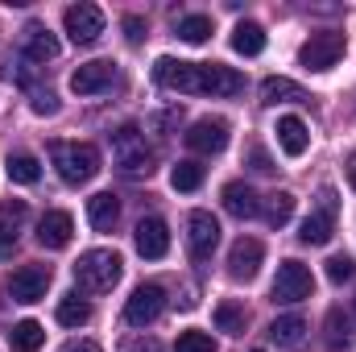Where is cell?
<instances>
[{
  "label": "cell",
  "mask_w": 356,
  "mask_h": 352,
  "mask_svg": "<svg viewBox=\"0 0 356 352\" xmlns=\"http://www.w3.org/2000/svg\"><path fill=\"white\" fill-rule=\"evenodd\" d=\"M175 352H216V340H211L207 332H182Z\"/></svg>",
  "instance_id": "d6a6232c"
},
{
  "label": "cell",
  "mask_w": 356,
  "mask_h": 352,
  "mask_svg": "<svg viewBox=\"0 0 356 352\" xmlns=\"http://www.w3.org/2000/svg\"><path fill=\"white\" fill-rule=\"evenodd\" d=\"M216 328H220L224 336H245V328H249L245 307H241L236 298H224V303L216 307Z\"/></svg>",
  "instance_id": "484cf974"
},
{
  "label": "cell",
  "mask_w": 356,
  "mask_h": 352,
  "mask_svg": "<svg viewBox=\"0 0 356 352\" xmlns=\"http://www.w3.org/2000/svg\"><path fill=\"white\" fill-rule=\"evenodd\" d=\"M220 245V220L211 211H191L186 216V249L195 262H207Z\"/></svg>",
  "instance_id": "9c48e42d"
},
{
  "label": "cell",
  "mask_w": 356,
  "mask_h": 352,
  "mask_svg": "<svg viewBox=\"0 0 356 352\" xmlns=\"http://www.w3.org/2000/svg\"><path fill=\"white\" fill-rule=\"evenodd\" d=\"M344 50H348V38L336 33V29H323V33H311V42H302L298 63L307 71H332L344 58Z\"/></svg>",
  "instance_id": "5b68a950"
},
{
  "label": "cell",
  "mask_w": 356,
  "mask_h": 352,
  "mask_svg": "<svg viewBox=\"0 0 356 352\" xmlns=\"http://www.w3.org/2000/svg\"><path fill=\"white\" fill-rule=\"evenodd\" d=\"M50 162H54V170L67 186H83L99 175V150L91 141H54Z\"/></svg>",
  "instance_id": "7a4b0ae2"
},
{
  "label": "cell",
  "mask_w": 356,
  "mask_h": 352,
  "mask_svg": "<svg viewBox=\"0 0 356 352\" xmlns=\"http://www.w3.org/2000/svg\"><path fill=\"white\" fill-rule=\"evenodd\" d=\"M8 344H13V352H38L46 344V328H42L38 319H21V323H13V332H8Z\"/></svg>",
  "instance_id": "d4e9b609"
},
{
  "label": "cell",
  "mask_w": 356,
  "mask_h": 352,
  "mask_svg": "<svg viewBox=\"0 0 356 352\" xmlns=\"http://www.w3.org/2000/svg\"><path fill=\"white\" fill-rule=\"evenodd\" d=\"M261 257H266V245H261L257 237H241V241L232 245V253H228V273H232L236 282H249V278H257Z\"/></svg>",
  "instance_id": "4fadbf2b"
},
{
  "label": "cell",
  "mask_w": 356,
  "mask_h": 352,
  "mask_svg": "<svg viewBox=\"0 0 356 352\" xmlns=\"http://www.w3.org/2000/svg\"><path fill=\"white\" fill-rule=\"evenodd\" d=\"M224 207H228L236 220H253V216H261V199H257L253 186H245V182H228V186H224Z\"/></svg>",
  "instance_id": "d6986e66"
},
{
  "label": "cell",
  "mask_w": 356,
  "mask_h": 352,
  "mask_svg": "<svg viewBox=\"0 0 356 352\" xmlns=\"http://www.w3.org/2000/svg\"><path fill=\"white\" fill-rule=\"evenodd\" d=\"M25 58H33V63H50V58H58V38L46 29V25H25Z\"/></svg>",
  "instance_id": "ac0fdd59"
},
{
  "label": "cell",
  "mask_w": 356,
  "mask_h": 352,
  "mask_svg": "<svg viewBox=\"0 0 356 352\" xmlns=\"http://www.w3.org/2000/svg\"><path fill=\"white\" fill-rule=\"evenodd\" d=\"M4 170L13 182H21V186H29V182H38L42 178V162L33 158V154H13L8 162H4Z\"/></svg>",
  "instance_id": "f1b7e54d"
},
{
  "label": "cell",
  "mask_w": 356,
  "mask_h": 352,
  "mask_svg": "<svg viewBox=\"0 0 356 352\" xmlns=\"http://www.w3.org/2000/svg\"><path fill=\"white\" fill-rule=\"evenodd\" d=\"M186 145L195 154H220L228 145V120L224 116H199L191 129H186Z\"/></svg>",
  "instance_id": "8fae6325"
},
{
  "label": "cell",
  "mask_w": 356,
  "mask_h": 352,
  "mask_svg": "<svg viewBox=\"0 0 356 352\" xmlns=\"http://www.w3.org/2000/svg\"><path fill=\"white\" fill-rule=\"evenodd\" d=\"M46 290H50V269H46V265H21V269L8 278L13 303H42Z\"/></svg>",
  "instance_id": "7c38bea8"
},
{
  "label": "cell",
  "mask_w": 356,
  "mask_h": 352,
  "mask_svg": "<svg viewBox=\"0 0 356 352\" xmlns=\"http://www.w3.org/2000/svg\"><path fill=\"white\" fill-rule=\"evenodd\" d=\"M21 220H25V203L21 199H13V203L0 207V257H8L17 249V224Z\"/></svg>",
  "instance_id": "603a6c76"
},
{
  "label": "cell",
  "mask_w": 356,
  "mask_h": 352,
  "mask_svg": "<svg viewBox=\"0 0 356 352\" xmlns=\"http://www.w3.org/2000/svg\"><path fill=\"white\" fill-rule=\"evenodd\" d=\"M112 162L124 170V175H154V150L145 145V133L141 129H133V125H124V129H116L112 133Z\"/></svg>",
  "instance_id": "277c9868"
},
{
  "label": "cell",
  "mask_w": 356,
  "mask_h": 352,
  "mask_svg": "<svg viewBox=\"0 0 356 352\" xmlns=\"http://www.w3.org/2000/svg\"><path fill=\"white\" fill-rule=\"evenodd\" d=\"M33 112L38 116H54L58 112V95L54 91H33Z\"/></svg>",
  "instance_id": "e575fe53"
},
{
  "label": "cell",
  "mask_w": 356,
  "mask_h": 352,
  "mask_svg": "<svg viewBox=\"0 0 356 352\" xmlns=\"http://www.w3.org/2000/svg\"><path fill=\"white\" fill-rule=\"evenodd\" d=\"M232 50L245 54V58L261 54V50H266V29H261L257 21H241V25L232 29Z\"/></svg>",
  "instance_id": "cb8c5ba5"
},
{
  "label": "cell",
  "mask_w": 356,
  "mask_h": 352,
  "mask_svg": "<svg viewBox=\"0 0 356 352\" xmlns=\"http://www.w3.org/2000/svg\"><path fill=\"white\" fill-rule=\"evenodd\" d=\"M277 145H282V154H286V158H302V154H307V145H311L307 125H302L298 116H282V120H277Z\"/></svg>",
  "instance_id": "e0dca14e"
},
{
  "label": "cell",
  "mask_w": 356,
  "mask_h": 352,
  "mask_svg": "<svg viewBox=\"0 0 356 352\" xmlns=\"http://www.w3.org/2000/svg\"><path fill=\"white\" fill-rule=\"evenodd\" d=\"M116 79V67L108 58H95V63H83L75 75H71V91L75 95H95V91H108Z\"/></svg>",
  "instance_id": "9a60e30c"
},
{
  "label": "cell",
  "mask_w": 356,
  "mask_h": 352,
  "mask_svg": "<svg viewBox=\"0 0 356 352\" xmlns=\"http://www.w3.org/2000/svg\"><path fill=\"white\" fill-rule=\"evenodd\" d=\"M348 178H353V186H356V154H353V162H348Z\"/></svg>",
  "instance_id": "f35d334b"
},
{
  "label": "cell",
  "mask_w": 356,
  "mask_h": 352,
  "mask_svg": "<svg viewBox=\"0 0 356 352\" xmlns=\"http://www.w3.org/2000/svg\"><path fill=\"white\" fill-rule=\"evenodd\" d=\"M63 25H67V38H71L75 46H91V42H99V33H104V13H99L95 4H71L67 17H63Z\"/></svg>",
  "instance_id": "30bf717a"
},
{
  "label": "cell",
  "mask_w": 356,
  "mask_h": 352,
  "mask_svg": "<svg viewBox=\"0 0 356 352\" xmlns=\"http://www.w3.org/2000/svg\"><path fill=\"white\" fill-rule=\"evenodd\" d=\"M116 216H120V199H116L112 191H99V195L88 199V220H91L95 232H108V228L116 224Z\"/></svg>",
  "instance_id": "7402d4cb"
},
{
  "label": "cell",
  "mask_w": 356,
  "mask_h": 352,
  "mask_svg": "<svg viewBox=\"0 0 356 352\" xmlns=\"http://www.w3.org/2000/svg\"><path fill=\"white\" fill-rule=\"evenodd\" d=\"M133 241H137V253H141V257H149V262H158V257H166V253H170V228H166V220H158V216L141 220Z\"/></svg>",
  "instance_id": "5bb4252c"
},
{
  "label": "cell",
  "mask_w": 356,
  "mask_h": 352,
  "mask_svg": "<svg viewBox=\"0 0 356 352\" xmlns=\"http://www.w3.org/2000/svg\"><path fill=\"white\" fill-rule=\"evenodd\" d=\"M249 166H253L257 175H269V170H273V162H269V154L261 145H249Z\"/></svg>",
  "instance_id": "d590c367"
},
{
  "label": "cell",
  "mask_w": 356,
  "mask_h": 352,
  "mask_svg": "<svg viewBox=\"0 0 356 352\" xmlns=\"http://www.w3.org/2000/svg\"><path fill=\"white\" fill-rule=\"evenodd\" d=\"M207 33H211V17H203V13H191V17H182V21H178V38H182V42H191V46L207 42Z\"/></svg>",
  "instance_id": "f546056e"
},
{
  "label": "cell",
  "mask_w": 356,
  "mask_h": 352,
  "mask_svg": "<svg viewBox=\"0 0 356 352\" xmlns=\"http://www.w3.org/2000/svg\"><path fill=\"white\" fill-rule=\"evenodd\" d=\"M294 195L290 191H273V195H266V207H261V216H266V224L269 228H282L290 216H294Z\"/></svg>",
  "instance_id": "4316f807"
},
{
  "label": "cell",
  "mask_w": 356,
  "mask_h": 352,
  "mask_svg": "<svg viewBox=\"0 0 356 352\" xmlns=\"http://www.w3.org/2000/svg\"><path fill=\"white\" fill-rule=\"evenodd\" d=\"M199 182H203V166L199 162H178L170 170V186L175 191H199Z\"/></svg>",
  "instance_id": "4dcf8cb0"
},
{
  "label": "cell",
  "mask_w": 356,
  "mask_h": 352,
  "mask_svg": "<svg viewBox=\"0 0 356 352\" xmlns=\"http://www.w3.org/2000/svg\"><path fill=\"white\" fill-rule=\"evenodd\" d=\"M348 332H353V328H348L344 311H340V307H332V311H327V344H332V349L348 344Z\"/></svg>",
  "instance_id": "1f68e13d"
},
{
  "label": "cell",
  "mask_w": 356,
  "mask_h": 352,
  "mask_svg": "<svg viewBox=\"0 0 356 352\" xmlns=\"http://www.w3.org/2000/svg\"><path fill=\"white\" fill-rule=\"evenodd\" d=\"M54 315H58V323H63V328H83V323L91 319V307L75 294V290H71V294H63V298H58V311H54Z\"/></svg>",
  "instance_id": "83f0119b"
},
{
  "label": "cell",
  "mask_w": 356,
  "mask_h": 352,
  "mask_svg": "<svg viewBox=\"0 0 356 352\" xmlns=\"http://www.w3.org/2000/svg\"><path fill=\"white\" fill-rule=\"evenodd\" d=\"M71 232H75L71 211H46L38 220V245L42 249H67L71 245Z\"/></svg>",
  "instance_id": "2e32d148"
},
{
  "label": "cell",
  "mask_w": 356,
  "mask_h": 352,
  "mask_svg": "<svg viewBox=\"0 0 356 352\" xmlns=\"http://www.w3.org/2000/svg\"><path fill=\"white\" fill-rule=\"evenodd\" d=\"M311 91L298 88L294 79H282V75H269L261 83V104H307Z\"/></svg>",
  "instance_id": "44dd1931"
},
{
  "label": "cell",
  "mask_w": 356,
  "mask_h": 352,
  "mask_svg": "<svg viewBox=\"0 0 356 352\" xmlns=\"http://www.w3.org/2000/svg\"><path fill=\"white\" fill-rule=\"evenodd\" d=\"M154 79L166 91H186V95H241L245 75L224 67V63H178V58H158Z\"/></svg>",
  "instance_id": "6da1fadb"
},
{
  "label": "cell",
  "mask_w": 356,
  "mask_h": 352,
  "mask_svg": "<svg viewBox=\"0 0 356 352\" xmlns=\"http://www.w3.org/2000/svg\"><path fill=\"white\" fill-rule=\"evenodd\" d=\"M356 273V262L348 257V253H336V257H327V278L332 282H348Z\"/></svg>",
  "instance_id": "836d02e7"
},
{
  "label": "cell",
  "mask_w": 356,
  "mask_h": 352,
  "mask_svg": "<svg viewBox=\"0 0 356 352\" xmlns=\"http://www.w3.org/2000/svg\"><path fill=\"white\" fill-rule=\"evenodd\" d=\"M63 352H99L95 340H71V344H63Z\"/></svg>",
  "instance_id": "74e56055"
},
{
  "label": "cell",
  "mask_w": 356,
  "mask_h": 352,
  "mask_svg": "<svg viewBox=\"0 0 356 352\" xmlns=\"http://www.w3.org/2000/svg\"><path fill=\"white\" fill-rule=\"evenodd\" d=\"M162 311H166V290H162L158 282H145V286H137L133 298L124 303V323H133V328H149Z\"/></svg>",
  "instance_id": "ba28073f"
},
{
  "label": "cell",
  "mask_w": 356,
  "mask_h": 352,
  "mask_svg": "<svg viewBox=\"0 0 356 352\" xmlns=\"http://www.w3.org/2000/svg\"><path fill=\"white\" fill-rule=\"evenodd\" d=\"M315 294V278L302 262H282L273 278V303H302Z\"/></svg>",
  "instance_id": "52a82bcc"
},
{
  "label": "cell",
  "mask_w": 356,
  "mask_h": 352,
  "mask_svg": "<svg viewBox=\"0 0 356 352\" xmlns=\"http://www.w3.org/2000/svg\"><path fill=\"white\" fill-rule=\"evenodd\" d=\"M120 253H112V249H88L79 262H75V282L91 290V294H108L116 282H120Z\"/></svg>",
  "instance_id": "3957f363"
},
{
  "label": "cell",
  "mask_w": 356,
  "mask_h": 352,
  "mask_svg": "<svg viewBox=\"0 0 356 352\" xmlns=\"http://www.w3.org/2000/svg\"><path fill=\"white\" fill-rule=\"evenodd\" d=\"M253 352H261V349H253Z\"/></svg>",
  "instance_id": "ab89813d"
},
{
  "label": "cell",
  "mask_w": 356,
  "mask_h": 352,
  "mask_svg": "<svg viewBox=\"0 0 356 352\" xmlns=\"http://www.w3.org/2000/svg\"><path fill=\"white\" fill-rule=\"evenodd\" d=\"M336 211H340L336 191H332V186H323V191H319L315 211H311V216L302 220V228H298V241H302V245H327V241H332V232H336Z\"/></svg>",
  "instance_id": "8992f818"
},
{
  "label": "cell",
  "mask_w": 356,
  "mask_h": 352,
  "mask_svg": "<svg viewBox=\"0 0 356 352\" xmlns=\"http://www.w3.org/2000/svg\"><path fill=\"white\" fill-rule=\"evenodd\" d=\"M124 38L129 42H141L145 38V21L141 17H124Z\"/></svg>",
  "instance_id": "8d00e7d4"
},
{
  "label": "cell",
  "mask_w": 356,
  "mask_h": 352,
  "mask_svg": "<svg viewBox=\"0 0 356 352\" xmlns=\"http://www.w3.org/2000/svg\"><path fill=\"white\" fill-rule=\"evenodd\" d=\"M269 336L277 349H302L307 344V319L302 315H277L269 323Z\"/></svg>",
  "instance_id": "ffe728a7"
}]
</instances>
